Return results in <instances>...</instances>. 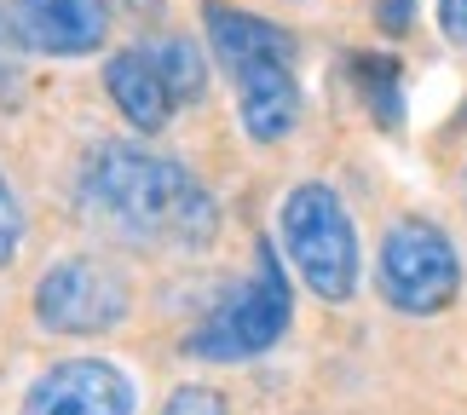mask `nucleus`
Masks as SVG:
<instances>
[{
    "label": "nucleus",
    "mask_w": 467,
    "mask_h": 415,
    "mask_svg": "<svg viewBox=\"0 0 467 415\" xmlns=\"http://www.w3.org/2000/svg\"><path fill=\"white\" fill-rule=\"evenodd\" d=\"M81 208L104 237L161 254H202L220 237V202L179 156L133 139H104L81 161Z\"/></svg>",
    "instance_id": "nucleus-1"
},
{
    "label": "nucleus",
    "mask_w": 467,
    "mask_h": 415,
    "mask_svg": "<svg viewBox=\"0 0 467 415\" xmlns=\"http://www.w3.org/2000/svg\"><path fill=\"white\" fill-rule=\"evenodd\" d=\"M202 35L220 58L231 93H237V121L254 144H283L295 139L306 99H300V47L289 29H277L272 17L243 12L231 0H202Z\"/></svg>",
    "instance_id": "nucleus-2"
},
{
    "label": "nucleus",
    "mask_w": 467,
    "mask_h": 415,
    "mask_svg": "<svg viewBox=\"0 0 467 415\" xmlns=\"http://www.w3.org/2000/svg\"><path fill=\"white\" fill-rule=\"evenodd\" d=\"M277 248L295 265V277L312 288V300L323 306H347L358 300L364 283V243H358L347 196L323 179H300L277 208Z\"/></svg>",
    "instance_id": "nucleus-3"
},
{
    "label": "nucleus",
    "mask_w": 467,
    "mask_h": 415,
    "mask_svg": "<svg viewBox=\"0 0 467 415\" xmlns=\"http://www.w3.org/2000/svg\"><path fill=\"white\" fill-rule=\"evenodd\" d=\"M289 323H295L289 260H283L277 243L260 237L248 277L231 283L225 300L185 335V358H196V364H248V358L272 352L289 335Z\"/></svg>",
    "instance_id": "nucleus-4"
},
{
    "label": "nucleus",
    "mask_w": 467,
    "mask_h": 415,
    "mask_svg": "<svg viewBox=\"0 0 467 415\" xmlns=\"http://www.w3.org/2000/svg\"><path fill=\"white\" fill-rule=\"evenodd\" d=\"M375 295L399 317H439L462 295V254L451 231L427 213H404L381 231L375 248Z\"/></svg>",
    "instance_id": "nucleus-5"
},
{
    "label": "nucleus",
    "mask_w": 467,
    "mask_h": 415,
    "mask_svg": "<svg viewBox=\"0 0 467 415\" xmlns=\"http://www.w3.org/2000/svg\"><path fill=\"white\" fill-rule=\"evenodd\" d=\"M35 323L58 340L116 335L133 312V277L116 254H64L35 283Z\"/></svg>",
    "instance_id": "nucleus-6"
},
{
    "label": "nucleus",
    "mask_w": 467,
    "mask_h": 415,
    "mask_svg": "<svg viewBox=\"0 0 467 415\" xmlns=\"http://www.w3.org/2000/svg\"><path fill=\"white\" fill-rule=\"evenodd\" d=\"M133 410H139L133 375L110 358L76 352L35 375L17 415H133Z\"/></svg>",
    "instance_id": "nucleus-7"
},
{
    "label": "nucleus",
    "mask_w": 467,
    "mask_h": 415,
    "mask_svg": "<svg viewBox=\"0 0 467 415\" xmlns=\"http://www.w3.org/2000/svg\"><path fill=\"white\" fill-rule=\"evenodd\" d=\"M12 35L17 47L41 58H93L110 47L116 0H12Z\"/></svg>",
    "instance_id": "nucleus-8"
},
{
    "label": "nucleus",
    "mask_w": 467,
    "mask_h": 415,
    "mask_svg": "<svg viewBox=\"0 0 467 415\" xmlns=\"http://www.w3.org/2000/svg\"><path fill=\"white\" fill-rule=\"evenodd\" d=\"M104 93L128 116L133 133H168L179 116V99L168 93V81H161V69L150 64L145 47H116L104 58Z\"/></svg>",
    "instance_id": "nucleus-9"
},
{
    "label": "nucleus",
    "mask_w": 467,
    "mask_h": 415,
    "mask_svg": "<svg viewBox=\"0 0 467 415\" xmlns=\"http://www.w3.org/2000/svg\"><path fill=\"white\" fill-rule=\"evenodd\" d=\"M347 81H352V93L369 110L375 128H387V133L404 128V69H399V58H387V52H352Z\"/></svg>",
    "instance_id": "nucleus-10"
},
{
    "label": "nucleus",
    "mask_w": 467,
    "mask_h": 415,
    "mask_svg": "<svg viewBox=\"0 0 467 415\" xmlns=\"http://www.w3.org/2000/svg\"><path fill=\"white\" fill-rule=\"evenodd\" d=\"M139 47H145V52H150V64L161 69V81H168V93L179 99V110L208 99V58H202V47H196L191 35H179V29H156L150 41H139Z\"/></svg>",
    "instance_id": "nucleus-11"
},
{
    "label": "nucleus",
    "mask_w": 467,
    "mask_h": 415,
    "mask_svg": "<svg viewBox=\"0 0 467 415\" xmlns=\"http://www.w3.org/2000/svg\"><path fill=\"white\" fill-rule=\"evenodd\" d=\"M17 248H24V202H17L6 168H0V265H12Z\"/></svg>",
    "instance_id": "nucleus-12"
},
{
    "label": "nucleus",
    "mask_w": 467,
    "mask_h": 415,
    "mask_svg": "<svg viewBox=\"0 0 467 415\" xmlns=\"http://www.w3.org/2000/svg\"><path fill=\"white\" fill-rule=\"evenodd\" d=\"M24 99V64H17V35H12V17L0 12V110Z\"/></svg>",
    "instance_id": "nucleus-13"
},
{
    "label": "nucleus",
    "mask_w": 467,
    "mask_h": 415,
    "mask_svg": "<svg viewBox=\"0 0 467 415\" xmlns=\"http://www.w3.org/2000/svg\"><path fill=\"white\" fill-rule=\"evenodd\" d=\"M156 415H225V399L213 387H173Z\"/></svg>",
    "instance_id": "nucleus-14"
},
{
    "label": "nucleus",
    "mask_w": 467,
    "mask_h": 415,
    "mask_svg": "<svg viewBox=\"0 0 467 415\" xmlns=\"http://www.w3.org/2000/svg\"><path fill=\"white\" fill-rule=\"evenodd\" d=\"M433 12H439V35L467 52V0H433Z\"/></svg>",
    "instance_id": "nucleus-15"
},
{
    "label": "nucleus",
    "mask_w": 467,
    "mask_h": 415,
    "mask_svg": "<svg viewBox=\"0 0 467 415\" xmlns=\"http://www.w3.org/2000/svg\"><path fill=\"white\" fill-rule=\"evenodd\" d=\"M410 17H416V0H375V24L387 35H404Z\"/></svg>",
    "instance_id": "nucleus-16"
},
{
    "label": "nucleus",
    "mask_w": 467,
    "mask_h": 415,
    "mask_svg": "<svg viewBox=\"0 0 467 415\" xmlns=\"http://www.w3.org/2000/svg\"><path fill=\"white\" fill-rule=\"evenodd\" d=\"M161 6H168V0H116L121 17H161Z\"/></svg>",
    "instance_id": "nucleus-17"
},
{
    "label": "nucleus",
    "mask_w": 467,
    "mask_h": 415,
    "mask_svg": "<svg viewBox=\"0 0 467 415\" xmlns=\"http://www.w3.org/2000/svg\"><path fill=\"white\" fill-rule=\"evenodd\" d=\"M462 202H467V168H462Z\"/></svg>",
    "instance_id": "nucleus-18"
},
{
    "label": "nucleus",
    "mask_w": 467,
    "mask_h": 415,
    "mask_svg": "<svg viewBox=\"0 0 467 415\" xmlns=\"http://www.w3.org/2000/svg\"><path fill=\"white\" fill-rule=\"evenodd\" d=\"M289 6H306V0H289Z\"/></svg>",
    "instance_id": "nucleus-19"
}]
</instances>
